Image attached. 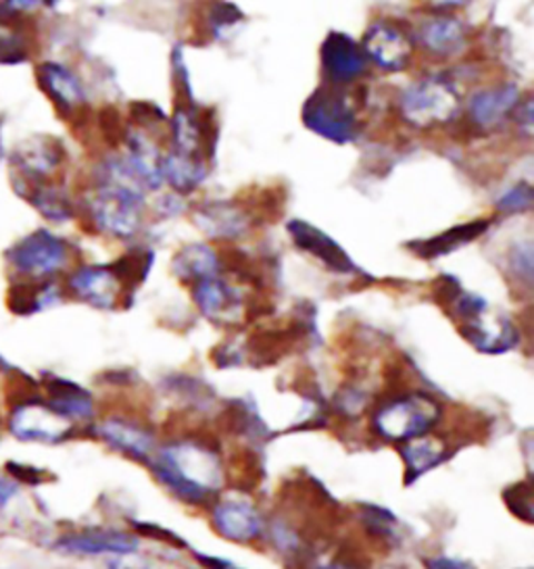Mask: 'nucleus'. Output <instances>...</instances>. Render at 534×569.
I'll return each mask as SVG.
<instances>
[{"label": "nucleus", "mask_w": 534, "mask_h": 569, "mask_svg": "<svg viewBox=\"0 0 534 569\" xmlns=\"http://www.w3.org/2000/svg\"><path fill=\"white\" fill-rule=\"evenodd\" d=\"M157 480L188 505H207L224 486V468L211 447L199 440L166 445L150 457Z\"/></svg>", "instance_id": "f257e3e1"}, {"label": "nucleus", "mask_w": 534, "mask_h": 569, "mask_svg": "<svg viewBox=\"0 0 534 569\" xmlns=\"http://www.w3.org/2000/svg\"><path fill=\"white\" fill-rule=\"evenodd\" d=\"M73 249L66 238L36 230L23 236L7 252V266L19 282H49L71 263Z\"/></svg>", "instance_id": "f03ea898"}, {"label": "nucleus", "mask_w": 534, "mask_h": 569, "mask_svg": "<svg viewBox=\"0 0 534 569\" xmlns=\"http://www.w3.org/2000/svg\"><path fill=\"white\" fill-rule=\"evenodd\" d=\"M303 123L334 144H349L362 134V123L357 118L350 97L343 86H322L303 104Z\"/></svg>", "instance_id": "7ed1b4c3"}, {"label": "nucleus", "mask_w": 534, "mask_h": 569, "mask_svg": "<svg viewBox=\"0 0 534 569\" xmlns=\"http://www.w3.org/2000/svg\"><path fill=\"white\" fill-rule=\"evenodd\" d=\"M441 413V405L431 395L412 392L384 402L374 416V428L390 442H409L434 430Z\"/></svg>", "instance_id": "20e7f679"}, {"label": "nucleus", "mask_w": 534, "mask_h": 569, "mask_svg": "<svg viewBox=\"0 0 534 569\" xmlns=\"http://www.w3.org/2000/svg\"><path fill=\"white\" fill-rule=\"evenodd\" d=\"M459 107L462 101L455 88L438 78L417 80L400 92V113L417 130L447 123L459 113Z\"/></svg>", "instance_id": "39448f33"}, {"label": "nucleus", "mask_w": 534, "mask_h": 569, "mask_svg": "<svg viewBox=\"0 0 534 569\" xmlns=\"http://www.w3.org/2000/svg\"><path fill=\"white\" fill-rule=\"evenodd\" d=\"M66 161V149L57 138L33 136L11 152L13 180L21 186L57 182Z\"/></svg>", "instance_id": "423d86ee"}, {"label": "nucleus", "mask_w": 534, "mask_h": 569, "mask_svg": "<svg viewBox=\"0 0 534 569\" xmlns=\"http://www.w3.org/2000/svg\"><path fill=\"white\" fill-rule=\"evenodd\" d=\"M362 49L367 61L384 71H400L407 68L414 57V42L409 36L388 21H376L369 26Z\"/></svg>", "instance_id": "0eeeda50"}, {"label": "nucleus", "mask_w": 534, "mask_h": 569, "mask_svg": "<svg viewBox=\"0 0 534 569\" xmlns=\"http://www.w3.org/2000/svg\"><path fill=\"white\" fill-rule=\"evenodd\" d=\"M319 57L324 76L334 86L350 84L367 71L366 52L345 32H330L322 44Z\"/></svg>", "instance_id": "6e6552de"}, {"label": "nucleus", "mask_w": 534, "mask_h": 569, "mask_svg": "<svg viewBox=\"0 0 534 569\" xmlns=\"http://www.w3.org/2000/svg\"><path fill=\"white\" fill-rule=\"evenodd\" d=\"M40 90L61 116H76L86 104V88L80 76L61 61H42L36 69Z\"/></svg>", "instance_id": "1a4fd4ad"}, {"label": "nucleus", "mask_w": 534, "mask_h": 569, "mask_svg": "<svg viewBox=\"0 0 534 569\" xmlns=\"http://www.w3.org/2000/svg\"><path fill=\"white\" fill-rule=\"evenodd\" d=\"M459 332L467 342L484 355H501L520 345V330L507 316L491 313L488 309L476 318L459 323Z\"/></svg>", "instance_id": "9d476101"}, {"label": "nucleus", "mask_w": 534, "mask_h": 569, "mask_svg": "<svg viewBox=\"0 0 534 569\" xmlns=\"http://www.w3.org/2000/svg\"><path fill=\"white\" fill-rule=\"evenodd\" d=\"M67 288L97 309H116L123 282L113 266H80L69 273Z\"/></svg>", "instance_id": "9b49d317"}, {"label": "nucleus", "mask_w": 534, "mask_h": 569, "mask_svg": "<svg viewBox=\"0 0 534 569\" xmlns=\"http://www.w3.org/2000/svg\"><path fill=\"white\" fill-rule=\"evenodd\" d=\"M288 234L293 238V242L297 244V249L312 254L324 268L336 271V273L357 271L347 251L324 230L312 226L309 221H303V219L288 221Z\"/></svg>", "instance_id": "f8f14e48"}, {"label": "nucleus", "mask_w": 534, "mask_h": 569, "mask_svg": "<svg viewBox=\"0 0 534 569\" xmlns=\"http://www.w3.org/2000/svg\"><path fill=\"white\" fill-rule=\"evenodd\" d=\"M195 301L205 318L216 323H236L243 316V295L224 278H207L195 286Z\"/></svg>", "instance_id": "ddd939ff"}, {"label": "nucleus", "mask_w": 534, "mask_h": 569, "mask_svg": "<svg viewBox=\"0 0 534 569\" xmlns=\"http://www.w3.org/2000/svg\"><path fill=\"white\" fill-rule=\"evenodd\" d=\"M217 535L230 542L247 545L264 532V519L259 511L245 501L217 502L214 509Z\"/></svg>", "instance_id": "4468645a"}, {"label": "nucleus", "mask_w": 534, "mask_h": 569, "mask_svg": "<svg viewBox=\"0 0 534 569\" xmlns=\"http://www.w3.org/2000/svg\"><path fill=\"white\" fill-rule=\"evenodd\" d=\"M417 42L434 57L453 59L467 49L466 26L449 16H434L419 26Z\"/></svg>", "instance_id": "2eb2a0df"}, {"label": "nucleus", "mask_w": 534, "mask_h": 569, "mask_svg": "<svg viewBox=\"0 0 534 569\" xmlns=\"http://www.w3.org/2000/svg\"><path fill=\"white\" fill-rule=\"evenodd\" d=\"M11 426L19 438L40 442H57L69 430L67 418L44 405H23L13 413Z\"/></svg>", "instance_id": "dca6fc26"}, {"label": "nucleus", "mask_w": 534, "mask_h": 569, "mask_svg": "<svg viewBox=\"0 0 534 569\" xmlns=\"http://www.w3.org/2000/svg\"><path fill=\"white\" fill-rule=\"evenodd\" d=\"M517 104H520L517 86H493L472 97L469 118L481 130H493L503 119L512 116V111H516Z\"/></svg>", "instance_id": "f3484780"}, {"label": "nucleus", "mask_w": 534, "mask_h": 569, "mask_svg": "<svg viewBox=\"0 0 534 569\" xmlns=\"http://www.w3.org/2000/svg\"><path fill=\"white\" fill-rule=\"evenodd\" d=\"M99 436L116 451L132 459H150L155 455V438L147 428L128 419H107L99 426Z\"/></svg>", "instance_id": "a211bd4d"}, {"label": "nucleus", "mask_w": 534, "mask_h": 569, "mask_svg": "<svg viewBox=\"0 0 534 569\" xmlns=\"http://www.w3.org/2000/svg\"><path fill=\"white\" fill-rule=\"evenodd\" d=\"M126 163L130 166L136 178L142 182L145 188L157 190L164 186V176H161V152L155 147V142L149 136L140 130H130L126 134Z\"/></svg>", "instance_id": "6ab92c4d"}, {"label": "nucleus", "mask_w": 534, "mask_h": 569, "mask_svg": "<svg viewBox=\"0 0 534 569\" xmlns=\"http://www.w3.org/2000/svg\"><path fill=\"white\" fill-rule=\"evenodd\" d=\"M197 223L205 234L211 238L233 240L238 236L247 234L249 219L245 211H240L234 202L216 201L202 204L197 213Z\"/></svg>", "instance_id": "aec40b11"}, {"label": "nucleus", "mask_w": 534, "mask_h": 569, "mask_svg": "<svg viewBox=\"0 0 534 569\" xmlns=\"http://www.w3.org/2000/svg\"><path fill=\"white\" fill-rule=\"evenodd\" d=\"M21 194L23 199L32 202L42 218L49 219L52 223H66L69 219L76 218V204L59 182L23 186Z\"/></svg>", "instance_id": "412c9836"}, {"label": "nucleus", "mask_w": 534, "mask_h": 569, "mask_svg": "<svg viewBox=\"0 0 534 569\" xmlns=\"http://www.w3.org/2000/svg\"><path fill=\"white\" fill-rule=\"evenodd\" d=\"M400 457L405 461V473H407V485H412L431 469L438 468L443 461L449 459V449L443 440L436 438H416L409 442H403L400 447Z\"/></svg>", "instance_id": "4be33fe9"}, {"label": "nucleus", "mask_w": 534, "mask_h": 569, "mask_svg": "<svg viewBox=\"0 0 534 569\" xmlns=\"http://www.w3.org/2000/svg\"><path fill=\"white\" fill-rule=\"evenodd\" d=\"M491 221L488 219H476V221H469V223H462V226H455L445 230L443 234L434 236L428 240H422L416 242L412 249L416 251L417 257L422 259H436V257H443V254H449V252L462 249L464 244L474 242L476 238L488 230Z\"/></svg>", "instance_id": "5701e85b"}, {"label": "nucleus", "mask_w": 534, "mask_h": 569, "mask_svg": "<svg viewBox=\"0 0 534 569\" xmlns=\"http://www.w3.org/2000/svg\"><path fill=\"white\" fill-rule=\"evenodd\" d=\"M161 176L178 192H190L202 184L207 176V163L202 157H190L178 151H169L161 157Z\"/></svg>", "instance_id": "b1692460"}, {"label": "nucleus", "mask_w": 534, "mask_h": 569, "mask_svg": "<svg viewBox=\"0 0 534 569\" xmlns=\"http://www.w3.org/2000/svg\"><path fill=\"white\" fill-rule=\"evenodd\" d=\"M61 547L69 552H86V555H130L138 549V540L126 532H86V535L69 536Z\"/></svg>", "instance_id": "393cba45"}, {"label": "nucleus", "mask_w": 534, "mask_h": 569, "mask_svg": "<svg viewBox=\"0 0 534 569\" xmlns=\"http://www.w3.org/2000/svg\"><path fill=\"white\" fill-rule=\"evenodd\" d=\"M171 269L182 282H200L217 276L219 259L207 244H188L174 257Z\"/></svg>", "instance_id": "a878e982"}, {"label": "nucleus", "mask_w": 534, "mask_h": 569, "mask_svg": "<svg viewBox=\"0 0 534 569\" xmlns=\"http://www.w3.org/2000/svg\"><path fill=\"white\" fill-rule=\"evenodd\" d=\"M32 36L28 30V21L9 18L0 13V61L17 63L30 57Z\"/></svg>", "instance_id": "bb28decb"}, {"label": "nucleus", "mask_w": 534, "mask_h": 569, "mask_svg": "<svg viewBox=\"0 0 534 569\" xmlns=\"http://www.w3.org/2000/svg\"><path fill=\"white\" fill-rule=\"evenodd\" d=\"M534 190L528 182H520V184L507 188L497 201V209L505 216H517V213H526L533 207Z\"/></svg>", "instance_id": "cd10ccee"}, {"label": "nucleus", "mask_w": 534, "mask_h": 569, "mask_svg": "<svg viewBox=\"0 0 534 569\" xmlns=\"http://www.w3.org/2000/svg\"><path fill=\"white\" fill-rule=\"evenodd\" d=\"M364 523H366L367 532L380 540L395 538L397 519L393 518V513H388L386 509H380L376 505H367L364 507Z\"/></svg>", "instance_id": "c85d7f7f"}, {"label": "nucleus", "mask_w": 534, "mask_h": 569, "mask_svg": "<svg viewBox=\"0 0 534 569\" xmlns=\"http://www.w3.org/2000/svg\"><path fill=\"white\" fill-rule=\"evenodd\" d=\"M505 502L507 507L514 511V516L533 523V490H531V482H517L505 490Z\"/></svg>", "instance_id": "c756f323"}, {"label": "nucleus", "mask_w": 534, "mask_h": 569, "mask_svg": "<svg viewBox=\"0 0 534 569\" xmlns=\"http://www.w3.org/2000/svg\"><path fill=\"white\" fill-rule=\"evenodd\" d=\"M510 269L522 284H533V244L520 242L510 252Z\"/></svg>", "instance_id": "7c9ffc66"}, {"label": "nucleus", "mask_w": 534, "mask_h": 569, "mask_svg": "<svg viewBox=\"0 0 534 569\" xmlns=\"http://www.w3.org/2000/svg\"><path fill=\"white\" fill-rule=\"evenodd\" d=\"M47 4H49V0H4L0 13L9 16V18L30 21V18L38 16Z\"/></svg>", "instance_id": "2f4dec72"}, {"label": "nucleus", "mask_w": 534, "mask_h": 569, "mask_svg": "<svg viewBox=\"0 0 534 569\" xmlns=\"http://www.w3.org/2000/svg\"><path fill=\"white\" fill-rule=\"evenodd\" d=\"M426 568L428 569H474L472 563H467L464 559H455V557H445V555H438L426 561Z\"/></svg>", "instance_id": "473e14b6"}, {"label": "nucleus", "mask_w": 534, "mask_h": 569, "mask_svg": "<svg viewBox=\"0 0 534 569\" xmlns=\"http://www.w3.org/2000/svg\"><path fill=\"white\" fill-rule=\"evenodd\" d=\"M142 535H149L150 538H155V540H161V542H171V545H178V547H186L184 542H178L180 538H176V536L171 535V532H167L164 528H159V526H149V523H138L136 526Z\"/></svg>", "instance_id": "72a5a7b5"}, {"label": "nucleus", "mask_w": 534, "mask_h": 569, "mask_svg": "<svg viewBox=\"0 0 534 569\" xmlns=\"http://www.w3.org/2000/svg\"><path fill=\"white\" fill-rule=\"evenodd\" d=\"M109 569H149L147 563L140 559V557H126V555H119L111 563Z\"/></svg>", "instance_id": "f704fd0d"}, {"label": "nucleus", "mask_w": 534, "mask_h": 569, "mask_svg": "<svg viewBox=\"0 0 534 569\" xmlns=\"http://www.w3.org/2000/svg\"><path fill=\"white\" fill-rule=\"evenodd\" d=\"M199 563H202V569H238L230 561H224L219 557H209V555H199Z\"/></svg>", "instance_id": "c9c22d12"}, {"label": "nucleus", "mask_w": 534, "mask_h": 569, "mask_svg": "<svg viewBox=\"0 0 534 569\" xmlns=\"http://www.w3.org/2000/svg\"><path fill=\"white\" fill-rule=\"evenodd\" d=\"M424 2H428L431 7H436V9H453V7L466 4L467 0H424Z\"/></svg>", "instance_id": "e433bc0d"}, {"label": "nucleus", "mask_w": 534, "mask_h": 569, "mask_svg": "<svg viewBox=\"0 0 534 569\" xmlns=\"http://www.w3.org/2000/svg\"><path fill=\"white\" fill-rule=\"evenodd\" d=\"M317 569H362L357 568L355 563H347V561H333V563H326V566H319Z\"/></svg>", "instance_id": "4c0bfd02"}, {"label": "nucleus", "mask_w": 534, "mask_h": 569, "mask_svg": "<svg viewBox=\"0 0 534 569\" xmlns=\"http://www.w3.org/2000/svg\"><path fill=\"white\" fill-rule=\"evenodd\" d=\"M2 2H4V0H0V9H2Z\"/></svg>", "instance_id": "58836bf2"}]
</instances>
